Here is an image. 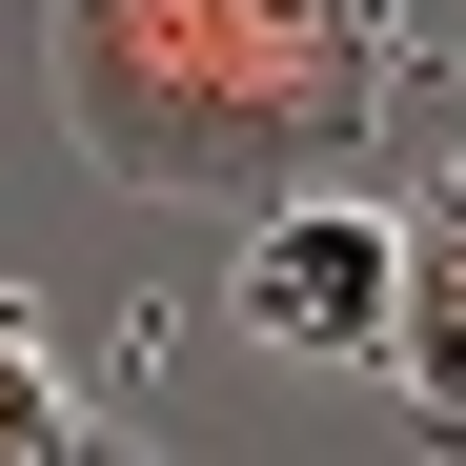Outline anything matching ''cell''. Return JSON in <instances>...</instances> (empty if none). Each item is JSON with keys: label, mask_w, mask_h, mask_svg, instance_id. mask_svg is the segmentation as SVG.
<instances>
[{"label": "cell", "mask_w": 466, "mask_h": 466, "mask_svg": "<svg viewBox=\"0 0 466 466\" xmlns=\"http://www.w3.org/2000/svg\"><path fill=\"white\" fill-rule=\"evenodd\" d=\"M41 102L122 203L264 223L426 102V0H41Z\"/></svg>", "instance_id": "cell-1"}, {"label": "cell", "mask_w": 466, "mask_h": 466, "mask_svg": "<svg viewBox=\"0 0 466 466\" xmlns=\"http://www.w3.org/2000/svg\"><path fill=\"white\" fill-rule=\"evenodd\" d=\"M223 325L264 365H365L385 385V325H406V203L385 183H304L264 223H223Z\"/></svg>", "instance_id": "cell-2"}, {"label": "cell", "mask_w": 466, "mask_h": 466, "mask_svg": "<svg viewBox=\"0 0 466 466\" xmlns=\"http://www.w3.org/2000/svg\"><path fill=\"white\" fill-rule=\"evenodd\" d=\"M61 426H82V406H61V365H41V325H21V264H0V466H41Z\"/></svg>", "instance_id": "cell-3"}, {"label": "cell", "mask_w": 466, "mask_h": 466, "mask_svg": "<svg viewBox=\"0 0 466 466\" xmlns=\"http://www.w3.org/2000/svg\"><path fill=\"white\" fill-rule=\"evenodd\" d=\"M41 466H163V446H142V426H61Z\"/></svg>", "instance_id": "cell-4"}]
</instances>
